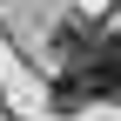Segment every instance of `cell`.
Listing matches in <instances>:
<instances>
[{
  "label": "cell",
  "mask_w": 121,
  "mask_h": 121,
  "mask_svg": "<svg viewBox=\"0 0 121 121\" xmlns=\"http://www.w3.org/2000/svg\"><path fill=\"white\" fill-rule=\"evenodd\" d=\"M81 101H121V34L74 47V67L54 81V108H81Z\"/></svg>",
  "instance_id": "6da1fadb"
}]
</instances>
